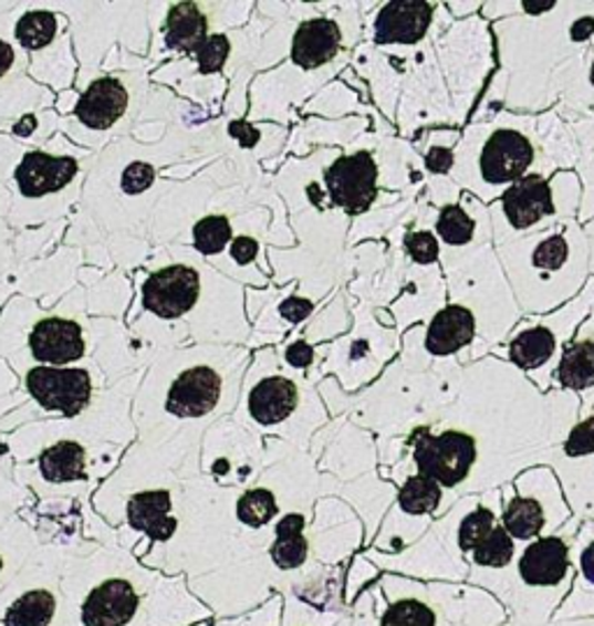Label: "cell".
Returning a JSON list of instances; mask_svg holds the SVG:
<instances>
[{
  "label": "cell",
  "instance_id": "6da1fadb",
  "mask_svg": "<svg viewBox=\"0 0 594 626\" xmlns=\"http://www.w3.org/2000/svg\"><path fill=\"white\" fill-rule=\"evenodd\" d=\"M63 590L73 626H196L213 617L186 573L149 568L126 550H67Z\"/></svg>",
  "mask_w": 594,
  "mask_h": 626
},
{
  "label": "cell",
  "instance_id": "7a4b0ae2",
  "mask_svg": "<svg viewBox=\"0 0 594 626\" xmlns=\"http://www.w3.org/2000/svg\"><path fill=\"white\" fill-rule=\"evenodd\" d=\"M492 19L499 70L509 77L504 109L541 114L555 107L553 80L594 44V3H483Z\"/></svg>",
  "mask_w": 594,
  "mask_h": 626
},
{
  "label": "cell",
  "instance_id": "3957f363",
  "mask_svg": "<svg viewBox=\"0 0 594 626\" xmlns=\"http://www.w3.org/2000/svg\"><path fill=\"white\" fill-rule=\"evenodd\" d=\"M579 156V139L555 109H502L488 122L465 126L450 181L490 207L522 179H551L562 170H576Z\"/></svg>",
  "mask_w": 594,
  "mask_h": 626
},
{
  "label": "cell",
  "instance_id": "277c9868",
  "mask_svg": "<svg viewBox=\"0 0 594 626\" xmlns=\"http://www.w3.org/2000/svg\"><path fill=\"white\" fill-rule=\"evenodd\" d=\"M522 316H545L590 281V242L579 219L494 244Z\"/></svg>",
  "mask_w": 594,
  "mask_h": 626
},
{
  "label": "cell",
  "instance_id": "5b68a950",
  "mask_svg": "<svg viewBox=\"0 0 594 626\" xmlns=\"http://www.w3.org/2000/svg\"><path fill=\"white\" fill-rule=\"evenodd\" d=\"M448 302L467 306L479 325L473 344L460 363H477L492 348L502 346L520 319V306L513 298L502 262L494 244H486L467 253H441Z\"/></svg>",
  "mask_w": 594,
  "mask_h": 626
},
{
  "label": "cell",
  "instance_id": "8992f818",
  "mask_svg": "<svg viewBox=\"0 0 594 626\" xmlns=\"http://www.w3.org/2000/svg\"><path fill=\"white\" fill-rule=\"evenodd\" d=\"M594 311V277L585 283L583 291L564 306L545 316H525L518 321L509 340L490 351L511 363L515 369L525 374L541 393L553 390V376L560 365V357L566 344L583 321Z\"/></svg>",
  "mask_w": 594,
  "mask_h": 626
},
{
  "label": "cell",
  "instance_id": "52a82bcc",
  "mask_svg": "<svg viewBox=\"0 0 594 626\" xmlns=\"http://www.w3.org/2000/svg\"><path fill=\"white\" fill-rule=\"evenodd\" d=\"M581 196L583 186L576 170H562L551 179L528 177L518 181L488 207L494 244L579 219Z\"/></svg>",
  "mask_w": 594,
  "mask_h": 626
},
{
  "label": "cell",
  "instance_id": "ba28073f",
  "mask_svg": "<svg viewBox=\"0 0 594 626\" xmlns=\"http://www.w3.org/2000/svg\"><path fill=\"white\" fill-rule=\"evenodd\" d=\"M437 59L454 103L456 128H460L469 122V112L494 70L488 21L473 14L450 23V29L437 40Z\"/></svg>",
  "mask_w": 594,
  "mask_h": 626
},
{
  "label": "cell",
  "instance_id": "9c48e42d",
  "mask_svg": "<svg viewBox=\"0 0 594 626\" xmlns=\"http://www.w3.org/2000/svg\"><path fill=\"white\" fill-rule=\"evenodd\" d=\"M67 550H38L0 594V626H73L63 590Z\"/></svg>",
  "mask_w": 594,
  "mask_h": 626
},
{
  "label": "cell",
  "instance_id": "30bf717a",
  "mask_svg": "<svg viewBox=\"0 0 594 626\" xmlns=\"http://www.w3.org/2000/svg\"><path fill=\"white\" fill-rule=\"evenodd\" d=\"M454 17L446 3H423V0H395L386 3L374 17V42L395 46H418L441 38Z\"/></svg>",
  "mask_w": 594,
  "mask_h": 626
},
{
  "label": "cell",
  "instance_id": "8fae6325",
  "mask_svg": "<svg viewBox=\"0 0 594 626\" xmlns=\"http://www.w3.org/2000/svg\"><path fill=\"white\" fill-rule=\"evenodd\" d=\"M430 226L441 244V253H467L494 244L490 211L483 202L462 192L460 202L433 207Z\"/></svg>",
  "mask_w": 594,
  "mask_h": 626
},
{
  "label": "cell",
  "instance_id": "7c38bea8",
  "mask_svg": "<svg viewBox=\"0 0 594 626\" xmlns=\"http://www.w3.org/2000/svg\"><path fill=\"white\" fill-rule=\"evenodd\" d=\"M325 188L330 200L348 213L367 211L378 196V163L369 152L342 156L327 167Z\"/></svg>",
  "mask_w": 594,
  "mask_h": 626
},
{
  "label": "cell",
  "instance_id": "4fadbf2b",
  "mask_svg": "<svg viewBox=\"0 0 594 626\" xmlns=\"http://www.w3.org/2000/svg\"><path fill=\"white\" fill-rule=\"evenodd\" d=\"M27 388L44 408L77 416L91 401L93 383L86 369L33 367L27 376Z\"/></svg>",
  "mask_w": 594,
  "mask_h": 626
},
{
  "label": "cell",
  "instance_id": "5bb4252c",
  "mask_svg": "<svg viewBox=\"0 0 594 626\" xmlns=\"http://www.w3.org/2000/svg\"><path fill=\"white\" fill-rule=\"evenodd\" d=\"M200 295V274L188 264L158 270L142 288V304L158 319H177L191 311Z\"/></svg>",
  "mask_w": 594,
  "mask_h": 626
},
{
  "label": "cell",
  "instance_id": "9a60e30c",
  "mask_svg": "<svg viewBox=\"0 0 594 626\" xmlns=\"http://www.w3.org/2000/svg\"><path fill=\"white\" fill-rule=\"evenodd\" d=\"M479 325L473 313L462 306L446 302L435 316L425 325V340L423 348L430 355L435 363H444V359H462V355L477 344Z\"/></svg>",
  "mask_w": 594,
  "mask_h": 626
},
{
  "label": "cell",
  "instance_id": "2e32d148",
  "mask_svg": "<svg viewBox=\"0 0 594 626\" xmlns=\"http://www.w3.org/2000/svg\"><path fill=\"white\" fill-rule=\"evenodd\" d=\"M555 112L564 124L594 122V44L557 72L553 80Z\"/></svg>",
  "mask_w": 594,
  "mask_h": 626
},
{
  "label": "cell",
  "instance_id": "e0dca14e",
  "mask_svg": "<svg viewBox=\"0 0 594 626\" xmlns=\"http://www.w3.org/2000/svg\"><path fill=\"white\" fill-rule=\"evenodd\" d=\"M553 388L581 399V411L594 406V311L566 344L553 376Z\"/></svg>",
  "mask_w": 594,
  "mask_h": 626
},
{
  "label": "cell",
  "instance_id": "ac0fdd59",
  "mask_svg": "<svg viewBox=\"0 0 594 626\" xmlns=\"http://www.w3.org/2000/svg\"><path fill=\"white\" fill-rule=\"evenodd\" d=\"M126 522L135 534H145L154 545H168L179 534L175 499L168 490L137 492L126 503Z\"/></svg>",
  "mask_w": 594,
  "mask_h": 626
},
{
  "label": "cell",
  "instance_id": "d6986e66",
  "mask_svg": "<svg viewBox=\"0 0 594 626\" xmlns=\"http://www.w3.org/2000/svg\"><path fill=\"white\" fill-rule=\"evenodd\" d=\"M221 376L209 367L186 369L168 393V411L179 418H200L221 399Z\"/></svg>",
  "mask_w": 594,
  "mask_h": 626
},
{
  "label": "cell",
  "instance_id": "ffe728a7",
  "mask_svg": "<svg viewBox=\"0 0 594 626\" xmlns=\"http://www.w3.org/2000/svg\"><path fill=\"white\" fill-rule=\"evenodd\" d=\"M31 353L44 365L77 363L86 353L82 327L65 319L40 321L31 332Z\"/></svg>",
  "mask_w": 594,
  "mask_h": 626
},
{
  "label": "cell",
  "instance_id": "44dd1931",
  "mask_svg": "<svg viewBox=\"0 0 594 626\" xmlns=\"http://www.w3.org/2000/svg\"><path fill=\"white\" fill-rule=\"evenodd\" d=\"M77 175V160L67 156H50L44 152H31L23 156L17 167V184L21 196L40 198L46 192H56L65 188Z\"/></svg>",
  "mask_w": 594,
  "mask_h": 626
},
{
  "label": "cell",
  "instance_id": "7402d4cb",
  "mask_svg": "<svg viewBox=\"0 0 594 626\" xmlns=\"http://www.w3.org/2000/svg\"><path fill=\"white\" fill-rule=\"evenodd\" d=\"M342 29L335 19H309L295 33L293 61L304 70L323 67L342 52Z\"/></svg>",
  "mask_w": 594,
  "mask_h": 626
},
{
  "label": "cell",
  "instance_id": "603a6c76",
  "mask_svg": "<svg viewBox=\"0 0 594 626\" xmlns=\"http://www.w3.org/2000/svg\"><path fill=\"white\" fill-rule=\"evenodd\" d=\"M522 583L532 587H553L569 571V547L560 536L536 539L520 557Z\"/></svg>",
  "mask_w": 594,
  "mask_h": 626
},
{
  "label": "cell",
  "instance_id": "cb8c5ba5",
  "mask_svg": "<svg viewBox=\"0 0 594 626\" xmlns=\"http://www.w3.org/2000/svg\"><path fill=\"white\" fill-rule=\"evenodd\" d=\"M126 107H128L126 86L114 77H103L84 91L77 103V118L93 131H105L124 116Z\"/></svg>",
  "mask_w": 594,
  "mask_h": 626
},
{
  "label": "cell",
  "instance_id": "d4e9b609",
  "mask_svg": "<svg viewBox=\"0 0 594 626\" xmlns=\"http://www.w3.org/2000/svg\"><path fill=\"white\" fill-rule=\"evenodd\" d=\"M295 406H298L295 383L283 376L260 380L249 395V414L260 425L283 422L286 418H291Z\"/></svg>",
  "mask_w": 594,
  "mask_h": 626
},
{
  "label": "cell",
  "instance_id": "484cf974",
  "mask_svg": "<svg viewBox=\"0 0 594 626\" xmlns=\"http://www.w3.org/2000/svg\"><path fill=\"white\" fill-rule=\"evenodd\" d=\"M40 473L52 486L77 483L88 476L86 448L77 441H59L40 455Z\"/></svg>",
  "mask_w": 594,
  "mask_h": 626
},
{
  "label": "cell",
  "instance_id": "4316f807",
  "mask_svg": "<svg viewBox=\"0 0 594 626\" xmlns=\"http://www.w3.org/2000/svg\"><path fill=\"white\" fill-rule=\"evenodd\" d=\"M207 17L196 3H179L168 14V29H165V42L170 50L196 54L207 40Z\"/></svg>",
  "mask_w": 594,
  "mask_h": 626
},
{
  "label": "cell",
  "instance_id": "83f0119b",
  "mask_svg": "<svg viewBox=\"0 0 594 626\" xmlns=\"http://www.w3.org/2000/svg\"><path fill=\"white\" fill-rule=\"evenodd\" d=\"M460 135H462L460 128H430L425 133L420 147H423L425 173L430 175L427 179L450 177Z\"/></svg>",
  "mask_w": 594,
  "mask_h": 626
},
{
  "label": "cell",
  "instance_id": "f1b7e54d",
  "mask_svg": "<svg viewBox=\"0 0 594 626\" xmlns=\"http://www.w3.org/2000/svg\"><path fill=\"white\" fill-rule=\"evenodd\" d=\"M502 526L515 541L536 539L545 526V509L536 497H513L502 513Z\"/></svg>",
  "mask_w": 594,
  "mask_h": 626
},
{
  "label": "cell",
  "instance_id": "f546056e",
  "mask_svg": "<svg viewBox=\"0 0 594 626\" xmlns=\"http://www.w3.org/2000/svg\"><path fill=\"white\" fill-rule=\"evenodd\" d=\"M569 128L574 131V135L579 139V152H581L579 165H576V175H579L581 186H583L579 223L585 226L594 219V122L574 124Z\"/></svg>",
  "mask_w": 594,
  "mask_h": 626
},
{
  "label": "cell",
  "instance_id": "4dcf8cb0",
  "mask_svg": "<svg viewBox=\"0 0 594 626\" xmlns=\"http://www.w3.org/2000/svg\"><path fill=\"white\" fill-rule=\"evenodd\" d=\"M444 499V488L439 483H435L433 478H427L423 473H414L402 483L397 503L404 515H433L439 503Z\"/></svg>",
  "mask_w": 594,
  "mask_h": 626
},
{
  "label": "cell",
  "instance_id": "1f68e13d",
  "mask_svg": "<svg viewBox=\"0 0 594 626\" xmlns=\"http://www.w3.org/2000/svg\"><path fill=\"white\" fill-rule=\"evenodd\" d=\"M38 552V541L31 532L0 534V594H3L14 577L29 564Z\"/></svg>",
  "mask_w": 594,
  "mask_h": 626
},
{
  "label": "cell",
  "instance_id": "d6a6232c",
  "mask_svg": "<svg viewBox=\"0 0 594 626\" xmlns=\"http://www.w3.org/2000/svg\"><path fill=\"white\" fill-rule=\"evenodd\" d=\"M279 515L277 494L268 488H251L235 503V518L251 532H260Z\"/></svg>",
  "mask_w": 594,
  "mask_h": 626
},
{
  "label": "cell",
  "instance_id": "836d02e7",
  "mask_svg": "<svg viewBox=\"0 0 594 626\" xmlns=\"http://www.w3.org/2000/svg\"><path fill=\"white\" fill-rule=\"evenodd\" d=\"M402 249H404V255L411 260L414 268H437V264H441L439 239L430 221L423 223L420 216L411 223V228L404 232Z\"/></svg>",
  "mask_w": 594,
  "mask_h": 626
},
{
  "label": "cell",
  "instance_id": "e575fe53",
  "mask_svg": "<svg viewBox=\"0 0 594 626\" xmlns=\"http://www.w3.org/2000/svg\"><path fill=\"white\" fill-rule=\"evenodd\" d=\"M17 40L23 50H42L56 35V17L52 12H29L23 14L14 29Z\"/></svg>",
  "mask_w": 594,
  "mask_h": 626
},
{
  "label": "cell",
  "instance_id": "d590c367",
  "mask_svg": "<svg viewBox=\"0 0 594 626\" xmlns=\"http://www.w3.org/2000/svg\"><path fill=\"white\" fill-rule=\"evenodd\" d=\"M515 543L502 524H497L492 532L473 550V562L488 568H504L511 564Z\"/></svg>",
  "mask_w": 594,
  "mask_h": 626
},
{
  "label": "cell",
  "instance_id": "8d00e7d4",
  "mask_svg": "<svg viewBox=\"0 0 594 626\" xmlns=\"http://www.w3.org/2000/svg\"><path fill=\"white\" fill-rule=\"evenodd\" d=\"M232 239V226L226 216H205L194 228V244L202 255H217Z\"/></svg>",
  "mask_w": 594,
  "mask_h": 626
},
{
  "label": "cell",
  "instance_id": "74e56055",
  "mask_svg": "<svg viewBox=\"0 0 594 626\" xmlns=\"http://www.w3.org/2000/svg\"><path fill=\"white\" fill-rule=\"evenodd\" d=\"M382 626H437V615L418 598H402L384 613Z\"/></svg>",
  "mask_w": 594,
  "mask_h": 626
},
{
  "label": "cell",
  "instance_id": "f35d334b",
  "mask_svg": "<svg viewBox=\"0 0 594 626\" xmlns=\"http://www.w3.org/2000/svg\"><path fill=\"white\" fill-rule=\"evenodd\" d=\"M497 526V515L486 509V505H479L473 509L469 515L462 518L460 526H458V545L462 552H473L477 545L492 532Z\"/></svg>",
  "mask_w": 594,
  "mask_h": 626
},
{
  "label": "cell",
  "instance_id": "ab89813d",
  "mask_svg": "<svg viewBox=\"0 0 594 626\" xmlns=\"http://www.w3.org/2000/svg\"><path fill=\"white\" fill-rule=\"evenodd\" d=\"M230 56V40L226 35H209L205 44L196 52L198 67L202 75H211V72H219L223 63Z\"/></svg>",
  "mask_w": 594,
  "mask_h": 626
},
{
  "label": "cell",
  "instance_id": "60d3db41",
  "mask_svg": "<svg viewBox=\"0 0 594 626\" xmlns=\"http://www.w3.org/2000/svg\"><path fill=\"white\" fill-rule=\"evenodd\" d=\"M283 594H274L268 604L251 611L247 617H237L230 622H217L213 626H281L283 615Z\"/></svg>",
  "mask_w": 594,
  "mask_h": 626
},
{
  "label": "cell",
  "instance_id": "b9f144b4",
  "mask_svg": "<svg viewBox=\"0 0 594 626\" xmlns=\"http://www.w3.org/2000/svg\"><path fill=\"white\" fill-rule=\"evenodd\" d=\"M154 177H156V170L152 165L147 163H133L128 170L124 173V188L126 192H142V190H147L152 184H154Z\"/></svg>",
  "mask_w": 594,
  "mask_h": 626
},
{
  "label": "cell",
  "instance_id": "7bdbcfd3",
  "mask_svg": "<svg viewBox=\"0 0 594 626\" xmlns=\"http://www.w3.org/2000/svg\"><path fill=\"white\" fill-rule=\"evenodd\" d=\"M312 302L309 300H302V298H291L289 302H283L281 304V316L283 319H289L291 323H300L304 321L309 313H312Z\"/></svg>",
  "mask_w": 594,
  "mask_h": 626
},
{
  "label": "cell",
  "instance_id": "ee69618b",
  "mask_svg": "<svg viewBox=\"0 0 594 626\" xmlns=\"http://www.w3.org/2000/svg\"><path fill=\"white\" fill-rule=\"evenodd\" d=\"M258 253V242L251 237H237L232 247H230V255L235 262H240V264H249Z\"/></svg>",
  "mask_w": 594,
  "mask_h": 626
},
{
  "label": "cell",
  "instance_id": "f6af8a7d",
  "mask_svg": "<svg viewBox=\"0 0 594 626\" xmlns=\"http://www.w3.org/2000/svg\"><path fill=\"white\" fill-rule=\"evenodd\" d=\"M286 359H289V365L295 367V369H304L314 363V348L304 344V342H298L293 346H289L286 351Z\"/></svg>",
  "mask_w": 594,
  "mask_h": 626
},
{
  "label": "cell",
  "instance_id": "bcb514c9",
  "mask_svg": "<svg viewBox=\"0 0 594 626\" xmlns=\"http://www.w3.org/2000/svg\"><path fill=\"white\" fill-rule=\"evenodd\" d=\"M230 135H235L237 139L242 142V147H251L260 139V133L247 124H230Z\"/></svg>",
  "mask_w": 594,
  "mask_h": 626
},
{
  "label": "cell",
  "instance_id": "7dc6e473",
  "mask_svg": "<svg viewBox=\"0 0 594 626\" xmlns=\"http://www.w3.org/2000/svg\"><path fill=\"white\" fill-rule=\"evenodd\" d=\"M446 8L454 19H467L473 14H481L483 3H446Z\"/></svg>",
  "mask_w": 594,
  "mask_h": 626
},
{
  "label": "cell",
  "instance_id": "c3c4849f",
  "mask_svg": "<svg viewBox=\"0 0 594 626\" xmlns=\"http://www.w3.org/2000/svg\"><path fill=\"white\" fill-rule=\"evenodd\" d=\"M283 601H286V608H283L286 622H283V626H312V624H306L304 619H300V608H298L295 596H283Z\"/></svg>",
  "mask_w": 594,
  "mask_h": 626
},
{
  "label": "cell",
  "instance_id": "681fc988",
  "mask_svg": "<svg viewBox=\"0 0 594 626\" xmlns=\"http://www.w3.org/2000/svg\"><path fill=\"white\" fill-rule=\"evenodd\" d=\"M581 571H583L587 581L594 585V541L585 547V552L581 555Z\"/></svg>",
  "mask_w": 594,
  "mask_h": 626
},
{
  "label": "cell",
  "instance_id": "f907efd6",
  "mask_svg": "<svg viewBox=\"0 0 594 626\" xmlns=\"http://www.w3.org/2000/svg\"><path fill=\"white\" fill-rule=\"evenodd\" d=\"M12 63H14V50L6 40H0V77L8 75Z\"/></svg>",
  "mask_w": 594,
  "mask_h": 626
},
{
  "label": "cell",
  "instance_id": "816d5d0a",
  "mask_svg": "<svg viewBox=\"0 0 594 626\" xmlns=\"http://www.w3.org/2000/svg\"><path fill=\"white\" fill-rule=\"evenodd\" d=\"M583 228H585L587 242H590V274H594V219L590 223H585Z\"/></svg>",
  "mask_w": 594,
  "mask_h": 626
},
{
  "label": "cell",
  "instance_id": "f5cc1de1",
  "mask_svg": "<svg viewBox=\"0 0 594 626\" xmlns=\"http://www.w3.org/2000/svg\"><path fill=\"white\" fill-rule=\"evenodd\" d=\"M35 131V118L33 116H27V118H21V122L14 126V133L17 135H29Z\"/></svg>",
  "mask_w": 594,
  "mask_h": 626
},
{
  "label": "cell",
  "instance_id": "db71d44e",
  "mask_svg": "<svg viewBox=\"0 0 594 626\" xmlns=\"http://www.w3.org/2000/svg\"><path fill=\"white\" fill-rule=\"evenodd\" d=\"M196 626H209V624H207V622H202V624H196Z\"/></svg>",
  "mask_w": 594,
  "mask_h": 626
}]
</instances>
